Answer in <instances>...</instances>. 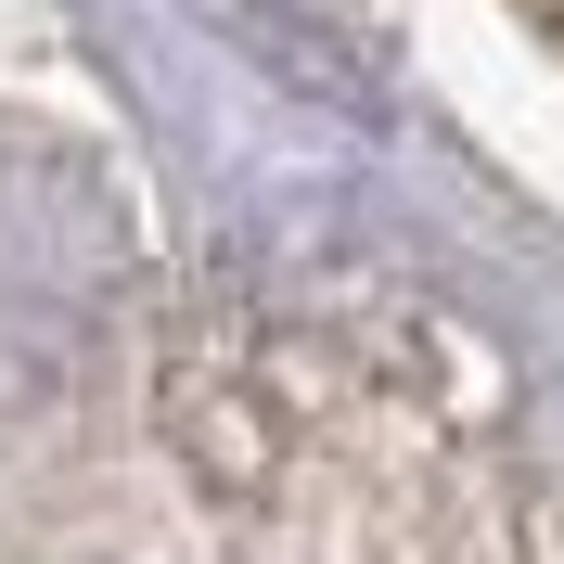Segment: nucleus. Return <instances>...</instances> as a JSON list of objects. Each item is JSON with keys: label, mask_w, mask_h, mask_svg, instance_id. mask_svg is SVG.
Here are the masks:
<instances>
[{"label": "nucleus", "mask_w": 564, "mask_h": 564, "mask_svg": "<svg viewBox=\"0 0 564 564\" xmlns=\"http://www.w3.org/2000/svg\"><path fill=\"white\" fill-rule=\"evenodd\" d=\"M129 231H116L104 180L77 154L0 141V372H77V347L104 334Z\"/></svg>", "instance_id": "f257e3e1"}]
</instances>
